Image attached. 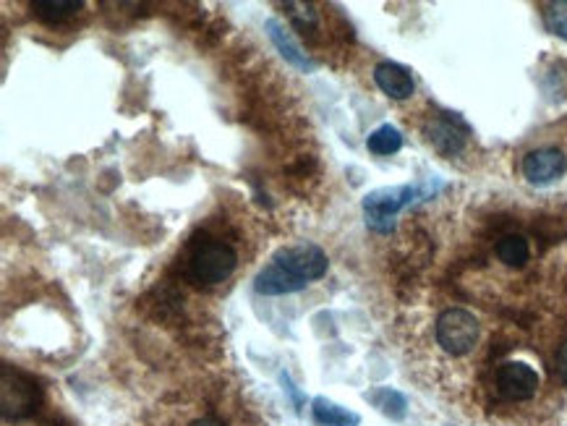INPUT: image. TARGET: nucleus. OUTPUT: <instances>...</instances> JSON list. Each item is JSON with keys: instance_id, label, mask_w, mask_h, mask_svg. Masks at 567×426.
<instances>
[{"instance_id": "nucleus-8", "label": "nucleus", "mask_w": 567, "mask_h": 426, "mask_svg": "<svg viewBox=\"0 0 567 426\" xmlns=\"http://www.w3.org/2000/svg\"><path fill=\"white\" fill-rule=\"evenodd\" d=\"M264 29H267V34H270L272 45H275V48L280 50V55H283L285 61L291 63L293 68H298V71H304V74H311V71H317V63L311 61L309 55L304 53V48H301V45H298V42L293 40V34L283 27V21L267 19Z\"/></svg>"}, {"instance_id": "nucleus-1", "label": "nucleus", "mask_w": 567, "mask_h": 426, "mask_svg": "<svg viewBox=\"0 0 567 426\" xmlns=\"http://www.w3.org/2000/svg\"><path fill=\"white\" fill-rule=\"evenodd\" d=\"M238 264L236 249L223 238L204 236L196 241L189 257V272L196 283L220 285L233 275Z\"/></svg>"}, {"instance_id": "nucleus-16", "label": "nucleus", "mask_w": 567, "mask_h": 426, "mask_svg": "<svg viewBox=\"0 0 567 426\" xmlns=\"http://www.w3.org/2000/svg\"><path fill=\"white\" fill-rule=\"evenodd\" d=\"M531 257V249H528V241L523 236H505L497 241V259L507 267H523Z\"/></svg>"}, {"instance_id": "nucleus-10", "label": "nucleus", "mask_w": 567, "mask_h": 426, "mask_svg": "<svg viewBox=\"0 0 567 426\" xmlns=\"http://www.w3.org/2000/svg\"><path fill=\"white\" fill-rule=\"evenodd\" d=\"M466 136V126L455 118H437V121L429 123V142L439 155H458L460 149L466 147Z\"/></svg>"}, {"instance_id": "nucleus-20", "label": "nucleus", "mask_w": 567, "mask_h": 426, "mask_svg": "<svg viewBox=\"0 0 567 426\" xmlns=\"http://www.w3.org/2000/svg\"><path fill=\"white\" fill-rule=\"evenodd\" d=\"M189 426H228V424H223L220 419H215V416H204V419H196V421H191Z\"/></svg>"}, {"instance_id": "nucleus-17", "label": "nucleus", "mask_w": 567, "mask_h": 426, "mask_svg": "<svg viewBox=\"0 0 567 426\" xmlns=\"http://www.w3.org/2000/svg\"><path fill=\"white\" fill-rule=\"evenodd\" d=\"M544 24L549 32L567 42V0H554L544 6Z\"/></svg>"}, {"instance_id": "nucleus-5", "label": "nucleus", "mask_w": 567, "mask_h": 426, "mask_svg": "<svg viewBox=\"0 0 567 426\" xmlns=\"http://www.w3.org/2000/svg\"><path fill=\"white\" fill-rule=\"evenodd\" d=\"M272 262H277L283 267L288 275H293L301 283H314V280L324 278L327 272V254L319 249L317 244H293V246H283V249L275 251Z\"/></svg>"}, {"instance_id": "nucleus-2", "label": "nucleus", "mask_w": 567, "mask_h": 426, "mask_svg": "<svg viewBox=\"0 0 567 426\" xmlns=\"http://www.w3.org/2000/svg\"><path fill=\"white\" fill-rule=\"evenodd\" d=\"M432 191L434 189H419V186H387V189H377L372 191V194H366V225L377 230V233H390L398 212H403L405 207L416 202V199L429 197Z\"/></svg>"}, {"instance_id": "nucleus-3", "label": "nucleus", "mask_w": 567, "mask_h": 426, "mask_svg": "<svg viewBox=\"0 0 567 426\" xmlns=\"http://www.w3.org/2000/svg\"><path fill=\"white\" fill-rule=\"evenodd\" d=\"M0 377H3L0 379V411H3V419L16 421L32 416L42 400L37 382L27 372L14 369V366H3Z\"/></svg>"}, {"instance_id": "nucleus-11", "label": "nucleus", "mask_w": 567, "mask_h": 426, "mask_svg": "<svg viewBox=\"0 0 567 426\" xmlns=\"http://www.w3.org/2000/svg\"><path fill=\"white\" fill-rule=\"evenodd\" d=\"M304 288L306 283L288 275L277 262L264 264L262 270H259L257 280H254V291L262 293V296H285V293L304 291Z\"/></svg>"}, {"instance_id": "nucleus-13", "label": "nucleus", "mask_w": 567, "mask_h": 426, "mask_svg": "<svg viewBox=\"0 0 567 426\" xmlns=\"http://www.w3.org/2000/svg\"><path fill=\"white\" fill-rule=\"evenodd\" d=\"M366 398H369V403H374V408H377L382 416H387V419L392 421L405 419V413H408V400H405V395L398 393V390H392V387H377V390H372Z\"/></svg>"}, {"instance_id": "nucleus-18", "label": "nucleus", "mask_w": 567, "mask_h": 426, "mask_svg": "<svg viewBox=\"0 0 567 426\" xmlns=\"http://www.w3.org/2000/svg\"><path fill=\"white\" fill-rule=\"evenodd\" d=\"M298 11H291V19L296 21V27L301 32H311V29L317 27V11L311 6H304V3H296Z\"/></svg>"}, {"instance_id": "nucleus-12", "label": "nucleus", "mask_w": 567, "mask_h": 426, "mask_svg": "<svg viewBox=\"0 0 567 426\" xmlns=\"http://www.w3.org/2000/svg\"><path fill=\"white\" fill-rule=\"evenodd\" d=\"M311 413H314V421L319 426H358L361 424V416L348 408L338 406L327 398H314L311 403Z\"/></svg>"}, {"instance_id": "nucleus-7", "label": "nucleus", "mask_w": 567, "mask_h": 426, "mask_svg": "<svg viewBox=\"0 0 567 426\" xmlns=\"http://www.w3.org/2000/svg\"><path fill=\"white\" fill-rule=\"evenodd\" d=\"M567 168V160L560 149H534L528 152L526 160H523V176L528 178V183L534 186H547L554 183L557 178H562Z\"/></svg>"}, {"instance_id": "nucleus-6", "label": "nucleus", "mask_w": 567, "mask_h": 426, "mask_svg": "<svg viewBox=\"0 0 567 426\" xmlns=\"http://www.w3.org/2000/svg\"><path fill=\"white\" fill-rule=\"evenodd\" d=\"M494 387H497V395L507 403H523V400L534 398L539 390V374L534 366L523 364V361H507L497 369Z\"/></svg>"}, {"instance_id": "nucleus-19", "label": "nucleus", "mask_w": 567, "mask_h": 426, "mask_svg": "<svg viewBox=\"0 0 567 426\" xmlns=\"http://www.w3.org/2000/svg\"><path fill=\"white\" fill-rule=\"evenodd\" d=\"M554 369H557V377L562 379L567 385V340L560 345V351H557V359H554Z\"/></svg>"}, {"instance_id": "nucleus-15", "label": "nucleus", "mask_w": 567, "mask_h": 426, "mask_svg": "<svg viewBox=\"0 0 567 426\" xmlns=\"http://www.w3.org/2000/svg\"><path fill=\"white\" fill-rule=\"evenodd\" d=\"M366 147H369V152H374V155H379V157L395 155V152L403 147V134H400L395 126L385 123V126H379L377 131H372V134H369V139H366Z\"/></svg>"}, {"instance_id": "nucleus-9", "label": "nucleus", "mask_w": 567, "mask_h": 426, "mask_svg": "<svg viewBox=\"0 0 567 426\" xmlns=\"http://www.w3.org/2000/svg\"><path fill=\"white\" fill-rule=\"evenodd\" d=\"M374 82H377V87L382 89L387 97H392V100H408V97L413 95V89H416L411 71L392 61L379 63V66L374 68Z\"/></svg>"}, {"instance_id": "nucleus-14", "label": "nucleus", "mask_w": 567, "mask_h": 426, "mask_svg": "<svg viewBox=\"0 0 567 426\" xmlns=\"http://www.w3.org/2000/svg\"><path fill=\"white\" fill-rule=\"evenodd\" d=\"M81 0H34L32 11L48 24H61L79 14Z\"/></svg>"}, {"instance_id": "nucleus-4", "label": "nucleus", "mask_w": 567, "mask_h": 426, "mask_svg": "<svg viewBox=\"0 0 567 426\" xmlns=\"http://www.w3.org/2000/svg\"><path fill=\"white\" fill-rule=\"evenodd\" d=\"M479 319L466 309H447L439 314L434 335H437L439 348L450 356H466L479 343Z\"/></svg>"}]
</instances>
